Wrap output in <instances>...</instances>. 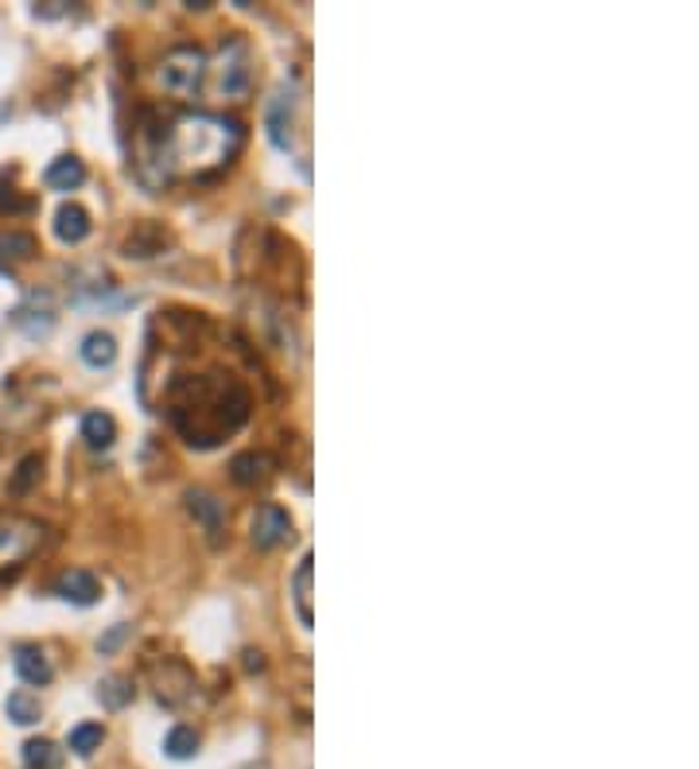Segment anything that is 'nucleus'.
Returning <instances> with one entry per match:
<instances>
[{"instance_id":"3","label":"nucleus","mask_w":699,"mask_h":769,"mask_svg":"<svg viewBox=\"0 0 699 769\" xmlns=\"http://www.w3.org/2000/svg\"><path fill=\"white\" fill-rule=\"evenodd\" d=\"M207 74H210V55H207V51L191 48V43H179V48H171L164 59H159L156 79L171 97H179V102H191V97L202 90V82H207Z\"/></svg>"},{"instance_id":"13","label":"nucleus","mask_w":699,"mask_h":769,"mask_svg":"<svg viewBox=\"0 0 699 769\" xmlns=\"http://www.w3.org/2000/svg\"><path fill=\"white\" fill-rule=\"evenodd\" d=\"M90 230H94V222H90V215L79 202H63V207L55 210V238L63 241V246H82V241L90 238Z\"/></svg>"},{"instance_id":"4","label":"nucleus","mask_w":699,"mask_h":769,"mask_svg":"<svg viewBox=\"0 0 699 769\" xmlns=\"http://www.w3.org/2000/svg\"><path fill=\"white\" fill-rule=\"evenodd\" d=\"M43 540H48V529H43L35 517L0 513V575L24 568V563L43 548Z\"/></svg>"},{"instance_id":"15","label":"nucleus","mask_w":699,"mask_h":769,"mask_svg":"<svg viewBox=\"0 0 699 769\" xmlns=\"http://www.w3.org/2000/svg\"><path fill=\"white\" fill-rule=\"evenodd\" d=\"M79 357L90 365V370H109L117 362V339L109 331H90L79 346Z\"/></svg>"},{"instance_id":"2","label":"nucleus","mask_w":699,"mask_h":769,"mask_svg":"<svg viewBox=\"0 0 699 769\" xmlns=\"http://www.w3.org/2000/svg\"><path fill=\"white\" fill-rule=\"evenodd\" d=\"M253 397L233 373L207 370V373H175L164 389V408L179 436L199 451H210L233 432L246 428Z\"/></svg>"},{"instance_id":"22","label":"nucleus","mask_w":699,"mask_h":769,"mask_svg":"<svg viewBox=\"0 0 699 769\" xmlns=\"http://www.w3.org/2000/svg\"><path fill=\"white\" fill-rule=\"evenodd\" d=\"M102 742H105L102 723H82V727L71 730V750L79 754V758H90L94 750H102Z\"/></svg>"},{"instance_id":"7","label":"nucleus","mask_w":699,"mask_h":769,"mask_svg":"<svg viewBox=\"0 0 699 769\" xmlns=\"http://www.w3.org/2000/svg\"><path fill=\"white\" fill-rule=\"evenodd\" d=\"M292 517H288V509L280 506H261L253 513V529H249V537H253V544L261 548V552H272V548L288 544L292 540Z\"/></svg>"},{"instance_id":"16","label":"nucleus","mask_w":699,"mask_h":769,"mask_svg":"<svg viewBox=\"0 0 699 769\" xmlns=\"http://www.w3.org/2000/svg\"><path fill=\"white\" fill-rule=\"evenodd\" d=\"M43 183H48L51 190H74L86 183V167H82L79 156H59L55 164L43 172Z\"/></svg>"},{"instance_id":"17","label":"nucleus","mask_w":699,"mask_h":769,"mask_svg":"<svg viewBox=\"0 0 699 769\" xmlns=\"http://www.w3.org/2000/svg\"><path fill=\"white\" fill-rule=\"evenodd\" d=\"M82 439H86L94 451H105L117 439V420L109 413H86L82 416Z\"/></svg>"},{"instance_id":"8","label":"nucleus","mask_w":699,"mask_h":769,"mask_svg":"<svg viewBox=\"0 0 699 769\" xmlns=\"http://www.w3.org/2000/svg\"><path fill=\"white\" fill-rule=\"evenodd\" d=\"M295 105H300V97L288 86L280 90L269 105V141L277 144L280 152H295Z\"/></svg>"},{"instance_id":"18","label":"nucleus","mask_w":699,"mask_h":769,"mask_svg":"<svg viewBox=\"0 0 699 769\" xmlns=\"http://www.w3.org/2000/svg\"><path fill=\"white\" fill-rule=\"evenodd\" d=\"M40 253V241L24 230H0V261H32Z\"/></svg>"},{"instance_id":"9","label":"nucleus","mask_w":699,"mask_h":769,"mask_svg":"<svg viewBox=\"0 0 699 769\" xmlns=\"http://www.w3.org/2000/svg\"><path fill=\"white\" fill-rule=\"evenodd\" d=\"M55 595L66 599V603H74V606H94L97 599H102V583H97L94 571L71 568L55 580Z\"/></svg>"},{"instance_id":"5","label":"nucleus","mask_w":699,"mask_h":769,"mask_svg":"<svg viewBox=\"0 0 699 769\" xmlns=\"http://www.w3.org/2000/svg\"><path fill=\"white\" fill-rule=\"evenodd\" d=\"M218 94L230 97V102H241L253 90V51L241 35H230V40L218 48Z\"/></svg>"},{"instance_id":"24","label":"nucleus","mask_w":699,"mask_h":769,"mask_svg":"<svg viewBox=\"0 0 699 769\" xmlns=\"http://www.w3.org/2000/svg\"><path fill=\"white\" fill-rule=\"evenodd\" d=\"M40 455H28L24 463H20V470H17V478H12V493H28V486L40 478Z\"/></svg>"},{"instance_id":"10","label":"nucleus","mask_w":699,"mask_h":769,"mask_svg":"<svg viewBox=\"0 0 699 769\" xmlns=\"http://www.w3.org/2000/svg\"><path fill=\"white\" fill-rule=\"evenodd\" d=\"M187 509H191V517L202 524V532L210 540H218L226 532V506L210 490H187Z\"/></svg>"},{"instance_id":"23","label":"nucleus","mask_w":699,"mask_h":769,"mask_svg":"<svg viewBox=\"0 0 699 769\" xmlns=\"http://www.w3.org/2000/svg\"><path fill=\"white\" fill-rule=\"evenodd\" d=\"M97 699H102L105 707H113V711H117V707H125L128 699H133V684H128L125 676H109V680L97 684Z\"/></svg>"},{"instance_id":"1","label":"nucleus","mask_w":699,"mask_h":769,"mask_svg":"<svg viewBox=\"0 0 699 769\" xmlns=\"http://www.w3.org/2000/svg\"><path fill=\"white\" fill-rule=\"evenodd\" d=\"M246 148V128L222 113H184L167 133H144V164H156V183L171 179H215Z\"/></svg>"},{"instance_id":"19","label":"nucleus","mask_w":699,"mask_h":769,"mask_svg":"<svg viewBox=\"0 0 699 769\" xmlns=\"http://www.w3.org/2000/svg\"><path fill=\"white\" fill-rule=\"evenodd\" d=\"M24 766L28 769H59L63 766V750L51 738H28L24 742Z\"/></svg>"},{"instance_id":"20","label":"nucleus","mask_w":699,"mask_h":769,"mask_svg":"<svg viewBox=\"0 0 699 769\" xmlns=\"http://www.w3.org/2000/svg\"><path fill=\"white\" fill-rule=\"evenodd\" d=\"M164 750H167V758H175V761L195 758V754H199V730H195V727H171V730H167V738H164Z\"/></svg>"},{"instance_id":"6","label":"nucleus","mask_w":699,"mask_h":769,"mask_svg":"<svg viewBox=\"0 0 699 769\" xmlns=\"http://www.w3.org/2000/svg\"><path fill=\"white\" fill-rule=\"evenodd\" d=\"M148 676H152V692H156V699L164 707H187L195 699V688H199V680H195L191 668H187L184 661H175V657L152 661Z\"/></svg>"},{"instance_id":"11","label":"nucleus","mask_w":699,"mask_h":769,"mask_svg":"<svg viewBox=\"0 0 699 769\" xmlns=\"http://www.w3.org/2000/svg\"><path fill=\"white\" fill-rule=\"evenodd\" d=\"M12 668H17L20 680L32 684V688H43V684L55 680V668H51V661L43 657V650H35V645H20V650L12 653Z\"/></svg>"},{"instance_id":"12","label":"nucleus","mask_w":699,"mask_h":769,"mask_svg":"<svg viewBox=\"0 0 699 769\" xmlns=\"http://www.w3.org/2000/svg\"><path fill=\"white\" fill-rule=\"evenodd\" d=\"M272 475H277V459L264 451H246L230 463V478L238 486H261V482H269Z\"/></svg>"},{"instance_id":"14","label":"nucleus","mask_w":699,"mask_h":769,"mask_svg":"<svg viewBox=\"0 0 699 769\" xmlns=\"http://www.w3.org/2000/svg\"><path fill=\"white\" fill-rule=\"evenodd\" d=\"M311 552L303 555L300 560V568H295V575H292V606H295V614H300V626L303 630H311L315 626V611H311V580H315V568H311Z\"/></svg>"},{"instance_id":"21","label":"nucleus","mask_w":699,"mask_h":769,"mask_svg":"<svg viewBox=\"0 0 699 769\" xmlns=\"http://www.w3.org/2000/svg\"><path fill=\"white\" fill-rule=\"evenodd\" d=\"M4 711H9V719L20 723V727H32V723H40L43 707L32 692H12V696L4 699Z\"/></svg>"}]
</instances>
